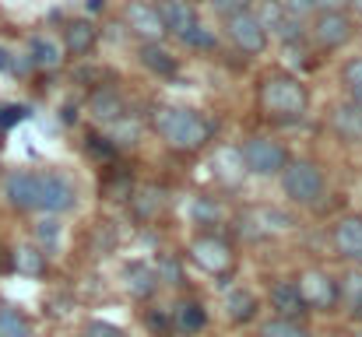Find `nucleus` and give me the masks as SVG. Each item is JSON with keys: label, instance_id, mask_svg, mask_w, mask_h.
Returning a JSON list of instances; mask_svg holds the SVG:
<instances>
[{"label": "nucleus", "instance_id": "58836bf2", "mask_svg": "<svg viewBox=\"0 0 362 337\" xmlns=\"http://www.w3.org/2000/svg\"><path fill=\"white\" fill-rule=\"evenodd\" d=\"M85 337H127L117 327V324H106V320H92L88 327H85Z\"/></svg>", "mask_w": 362, "mask_h": 337}, {"label": "nucleus", "instance_id": "a18cd8bd", "mask_svg": "<svg viewBox=\"0 0 362 337\" xmlns=\"http://www.w3.org/2000/svg\"><path fill=\"white\" fill-rule=\"evenodd\" d=\"M359 313H362V309H359Z\"/></svg>", "mask_w": 362, "mask_h": 337}, {"label": "nucleus", "instance_id": "79ce46f5", "mask_svg": "<svg viewBox=\"0 0 362 337\" xmlns=\"http://www.w3.org/2000/svg\"><path fill=\"white\" fill-rule=\"evenodd\" d=\"M85 7H88V11H92V14H95V11H106V0H88V4H85Z\"/></svg>", "mask_w": 362, "mask_h": 337}, {"label": "nucleus", "instance_id": "aec40b11", "mask_svg": "<svg viewBox=\"0 0 362 337\" xmlns=\"http://www.w3.org/2000/svg\"><path fill=\"white\" fill-rule=\"evenodd\" d=\"M95 42H99V28L92 21H71L67 32H64V46L74 57H88L95 49Z\"/></svg>", "mask_w": 362, "mask_h": 337}, {"label": "nucleus", "instance_id": "39448f33", "mask_svg": "<svg viewBox=\"0 0 362 337\" xmlns=\"http://www.w3.org/2000/svg\"><path fill=\"white\" fill-rule=\"evenodd\" d=\"M78 204V190L60 172H35V211L64 215Z\"/></svg>", "mask_w": 362, "mask_h": 337}, {"label": "nucleus", "instance_id": "4c0bfd02", "mask_svg": "<svg viewBox=\"0 0 362 337\" xmlns=\"http://www.w3.org/2000/svg\"><path fill=\"white\" fill-rule=\"evenodd\" d=\"M113 151H117V148H113L110 137H99V134L88 137V155H92V158H113Z\"/></svg>", "mask_w": 362, "mask_h": 337}, {"label": "nucleus", "instance_id": "7ed1b4c3", "mask_svg": "<svg viewBox=\"0 0 362 337\" xmlns=\"http://www.w3.org/2000/svg\"><path fill=\"white\" fill-rule=\"evenodd\" d=\"M281 176V190H285V197L288 201H296V204H303V208H313V204H320V197H324V172L313 165V162H292L288 158V165L278 172Z\"/></svg>", "mask_w": 362, "mask_h": 337}, {"label": "nucleus", "instance_id": "7c9ffc66", "mask_svg": "<svg viewBox=\"0 0 362 337\" xmlns=\"http://www.w3.org/2000/svg\"><path fill=\"white\" fill-rule=\"evenodd\" d=\"M144 331L151 337H173L176 331H173V317H169V309H148L144 313Z\"/></svg>", "mask_w": 362, "mask_h": 337}, {"label": "nucleus", "instance_id": "4468645a", "mask_svg": "<svg viewBox=\"0 0 362 337\" xmlns=\"http://www.w3.org/2000/svg\"><path fill=\"white\" fill-rule=\"evenodd\" d=\"M88 112H92L95 123L113 126V123H120L127 116V102H123V95L117 88H95L92 99H88Z\"/></svg>", "mask_w": 362, "mask_h": 337}, {"label": "nucleus", "instance_id": "37998d69", "mask_svg": "<svg viewBox=\"0 0 362 337\" xmlns=\"http://www.w3.org/2000/svg\"><path fill=\"white\" fill-rule=\"evenodd\" d=\"M349 7H356V14H359V18H362V0H352Z\"/></svg>", "mask_w": 362, "mask_h": 337}, {"label": "nucleus", "instance_id": "49530a36", "mask_svg": "<svg viewBox=\"0 0 362 337\" xmlns=\"http://www.w3.org/2000/svg\"><path fill=\"white\" fill-rule=\"evenodd\" d=\"M334 337H338V334H334Z\"/></svg>", "mask_w": 362, "mask_h": 337}, {"label": "nucleus", "instance_id": "c85d7f7f", "mask_svg": "<svg viewBox=\"0 0 362 337\" xmlns=\"http://www.w3.org/2000/svg\"><path fill=\"white\" fill-rule=\"evenodd\" d=\"M260 337H313V334H310V327L303 320H281V317H274V320H267L260 327Z\"/></svg>", "mask_w": 362, "mask_h": 337}, {"label": "nucleus", "instance_id": "473e14b6", "mask_svg": "<svg viewBox=\"0 0 362 337\" xmlns=\"http://www.w3.org/2000/svg\"><path fill=\"white\" fill-rule=\"evenodd\" d=\"M341 81H345V88H349V99L362 106V57H359V60H349V64H345Z\"/></svg>", "mask_w": 362, "mask_h": 337}, {"label": "nucleus", "instance_id": "9b49d317", "mask_svg": "<svg viewBox=\"0 0 362 337\" xmlns=\"http://www.w3.org/2000/svg\"><path fill=\"white\" fill-rule=\"evenodd\" d=\"M267 299H271L274 317H281V320H303V317L310 313V306H306V299H303V292H299V285H296L292 278L274 281Z\"/></svg>", "mask_w": 362, "mask_h": 337}, {"label": "nucleus", "instance_id": "5701e85b", "mask_svg": "<svg viewBox=\"0 0 362 337\" xmlns=\"http://www.w3.org/2000/svg\"><path fill=\"white\" fill-rule=\"evenodd\" d=\"M130 208H134V215L141 218V222H151L158 211H162V204H165V194L158 190V187H137V190H130Z\"/></svg>", "mask_w": 362, "mask_h": 337}, {"label": "nucleus", "instance_id": "ea45409f", "mask_svg": "<svg viewBox=\"0 0 362 337\" xmlns=\"http://www.w3.org/2000/svg\"><path fill=\"white\" fill-rule=\"evenodd\" d=\"M25 116H28L25 106H4V110H0V126H4V130H11V126H14V123H21Z\"/></svg>", "mask_w": 362, "mask_h": 337}, {"label": "nucleus", "instance_id": "a878e982", "mask_svg": "<svg viewBox=\"0 0 362 337\" xmlns=\"http://www.w3.org/2000/svg\"><path fill=\"white\" fill-rule=\"evenodd\" d=\"M226 309H229V320L233 324H250L257 317V295L246 292V288H236V292H229Z\"/></svg>", "mask_w": 362, "mask_h": 337}, {"label": "nucleus", "instance_id": "6e6552de", "mask_svg": "<svg viewBox=\"0 0 362 337\" xmlns=\"http://www.w3.org/2000/svg\"><path fill=\"white\" fill-rule=\"evenodd\" d=\"M299 292L310 306V313H334L338 302H341V292H338V281L327 274V271H306L299 281Z\"/></svg>", "mask_w": 362, "mask_h": 337}, {"label": "nucleus", "instance_id": "9d476101", "mask_svg": "<svg viewBox=\"0 0 362 337\" xmlns=\"http://www.w3.org/2000/svg\"><path fill=\"white\" fill-rule=\"evenodd\" d=\"M226 35L233 39L236 49L250 53V57H257V53L267 49V32L260 28V21L253 18V11H243V14L226 18Z\"/></svg>", "mask_w": 362, "mask_h": 337}, {"label": "nucleus", "instance_id": "423d86ee", "mask_svg": "<svg viewBox=\"0 0 362 337\" xmlns=\"http://www.w3.org/2000/svg\"><path fill=\"white\" fill-rule=\"evenodd\" d=\"M306 32L317 49H341L356 35V25L345 11H317L313 21H306Z\"/></svg>", "mask_w": 362, "mask_h": 337}, {"label": "nucleus", "instance_id": "f8f14e48", "mask_svg": "<svg viewBox=\"0 0 362 337\" xmlns=\"http://www.w3.org/2000/svg\"><path fill=\"white\" fill-rule=\"evenodd\" d=\"M123 18H127L130 32L141 35L144 42H158V39L165 35V28H162V21H158V11H155V4H148V0H130L127 11H123Z\"/></svg>", "mask_w": 362, "mask_h": 337}, {"label": "nucleus", "instance_id": "a211bd4d", "mask_svg": "<svg viewBox=\"0 0 362 337\" xmlns=\"http://www.w3.org/2000/svg\"><path fill=\"white\" fill-rule=\"evenodd\" d=\"M331 126H334V134L341 137V141H349V144H362V106L359 102H341V106H334L331 112Z\"/></svg>", "mask_w": 362, "mask_h": 337}, {"label": "nucleus", "instance_id": "ddd939ff", "mask_svg": "<svg viewBox=\"0 0 362 337\" xmlns=\"http://www.w3.org/2000/svg\"><path fill=\"white\" fill-rule=\"evenodd\" d=\"M155 11H158L162 28H165L169 35H176V39H180L187 28L197 25V7H194L190 0H158Z\"/></svg>", "mask_w": 362, "mask_h": 337}, {"label": "nucleus", "instance_id": "4be33fe9", "mask_svg": "<svg viewBox=\"0 0 362 337\" xmlns=\"http://www.w3.org/2000/svg\"><path fill=\"white\" fill-rule=\"evenodd\" d=\"M141 64H144L151 74H158V78H173V74L180 71L176 57H173L165 46H158V42H141Z\"/></svg>", "mask_w": 362, "mask_h": 337}, {"label": "nucleus", "instance_id": "2f4dec72", "mask_svg": "<svg viewBox=\"0 0 362 337\" xmlns=\"http://www.w3.org/2000/svg\"><path fill=\"white\" fill-rule=\"evenodd\" d=\"M338 292H341V302H349L359 313L362 309V271H352L345 281H338Z\"/></svg>", "mask_w": 362, "mask_h": 337}, {"label": "nucleus", "instance_id": "f03ea898", "mask_svg": "<svg viewBox=\"0 0 362 337\" xmlns=\"http://www.w3.org/2000/svg\"><path fill=\"white\" fill-rule=\"evenodd\" d=\"M260 106L267 110V116H278V119H303V112L310 106V92L292 74H267L260 81Z\"/></svg>", "mask_w": 362, "mask_h": 337}, {"label": "nucleus", "instance_id": "1a4fd4ad", "mask_svg": "<svg viewBox=\"0 0 362 337\" xmlns=\"http://www.w3.org/2000/svg\"><path fill=\"white\" fill-rule=\"evenodd\" d=\"M253 18L260 21V28L264 32H271L274 39H281L285 46H296V42H303L306 39V25L303 21H296V18H288L274 0H260L257 4V11H253Z\"/></svg>", "mask_w": 362, "mask_h": 337}, {"label": "nucleus", "instance_id": "a19ab883", "mask_svg": "<svg viewBox=\"0 0 362 337\" xmlns=\"http://www.w3.org/2000/svg\"><path fill=\"white\" fill-rule=\"evenodd\" d=\"M349 4L352 0H313L317 11H349Z\"/></svg>", "mask_w": 362, "mask_h": 337}, {"label": "nucleus", "instance_id": "2eb2a0df", "mask_svg": "<svg viewBox=\"0 0 362 337\" xmlns=\"http://www.w3.org/2000/svg\"><path fill=\"white\" fill-rule=\"evenodd\" d=\"M334 249L349 260V264H356L362 267V218H341V222L334 225Z\"/></svg>", "mask_w": 362, "mask_h": 337}, {"label": "nucleus", "instance_id": "20e7f679", "mask_svg": "<svg viewBox=\"0 0 362 337\" xmlns=\"http://www.w3.org/2000/svg\"><path fill=\"white\" fill-rule=\"evenodd\" d=\"M236 155H240L243 169L253 176H278L288 165V151L274 137H246Z\"/></svg>", "mask_w": 362, "mask_h": 337}, {"label": "nucleus", "instance_id": "412c9836", "mask_svg": "<svg viewBox=\"0 0 362 337\" xmlns=\"http://www.w3.org/2000/svg\"><path fill=\"white\" fill-rule=\"evenodd\" d=\"M11 267H14L18 274H25V278H42V274L49 271V260H46V253H42L39 246L25 242V246H18V249L11 253Z\"/></svg>", "mask_w": 362, "mask_h": 337}, {"label": "nucleus", "instance_id": "393cba45", "mask_svg": "<svg viewBox=\"0 0 362 337\" xmlns=\"http://www.w3.org/2000/svg\"><path fill=\"white\" fill-rule=\"evenodd\" d=\"M32 334H35L32 320H28L18 306L0 302V337H32Z\"/></svg>", "mask_w": 362, "mask_h": 337}, {"label": "nucleus", "instance_id": "cd10ccee", "mask_svg": "<svg viewBox=\"0 0 362 337\" xmlns=\"http://www.w3.org/2000/svg\"><path fill=\"white\" fill-rule=\"evenodd\" d=\"M180 42H183L187 49H201V53H215V49H218V35H215L211 28H204L201 21H197L194 28H187V32L180 35Z\"/></svg>", "mask_w": 362, "mask_h": 337}, {"label": "nucleus", "instance_id": "e433bc0d", "mask_svg": "<svg viewBox=\"0 0 362 337\" xmlns=\"http://www.w3.org/2000/svg\"><path fill=\"white\" fill-rule=\"evenodd\" d=\"M208 4H211V11L222 14V18H233V14L250 11V0H208Z\"/></svg>", "mask_w": 362, "mask_h": 337}, {"label": "nucleus", "instance_id": "c9c22d12", "mask_svg": "<svg viewBox=\"0 0 362 337\" xmlns=\"http://www.w3.org/2000/svg\"><path fill=\"white\" fill-rule=\"evenodd\" d=\"M106 197H113V201H127L130 197V190H134V183H130V176L127 172H117L113 179H106Z\"/></svg>", "mask_w": 362, "mask_h": 337}, {"label": "nucleus", "instance_id": "72a5a7b5", "mask_svg": "<svg viewBox=\"0 0 362 337\" xmlns=\"http://www.w3.org/2000/svg\"><path fill=\"white\" fill-rule=\"evenodd\" d=\"M274 4H278V7H281V11L288 14V18H296V21H303V25H306V21H310V18L317 14V7H313V0H274Z\"/></svg>", "mask_w": 362, "mask_h": 337}, {"label": "nucleus", "instance_id": "f3484780", "mask_svg": "<svg viewBox=\"0 0 362 337\" xmlns=\"http://www.w3.org/2000/svg\"><path fill=\"white\" fill-rule=\"evenodd\" d=\"M4 197L18 211H35V172H11L4 179Z\"/></svg>", "mask_w": 362, "mask_h": 337}, {"label": "nucleus", "instance_id": "6ab92c4d", "mask_svg": "<svg viewBox=\"0 0 362 337\" xmlns=\"http://www.w3.org/2000/svg\"><path fill=\"white\" fill-rule=\"evenodd\" d=\"M123 285H127L130 299H151V295L158 292V278H155L151 264H144V260H134V264L123 271Z\"/></svg>", "mask_w": 362, "mask_h": 337}, {"label": "nucleus", "instance_id": "c03bdc74", "mask_svg": "<svg viewBox=\"0 0 362 337\" xmlns=\"http://www.w3.org/2000/svg\"><path fill=\"white\" fill-rule=\"evenodd\" d=\"M352 337H362V331H359V334H352Z\"/></svg>", "mask_w": 362, "mask_h": 337}, {"label": "nucleus", "instance_id": "dca6fc26", "mask_svg": "<svg viewBox=\"0 0 362 337\" xmlns=\"http://www.w3.org/2000/svg\"><path fill=\"white\" fill-rule=\"evenodd\" d=\"M169 317H173V331L176 334H201L208 327V309L197 299H180L169 309Z\"/></svg>", "mask_w": 362, "mask_h": 337}, {"label": "nucleus", "instance_id": "0eeeda50", "mask_svg": "<svg viewBox=\"0 0 362 337\" xmlns=\"http://www.w3.org/2000/svg\"><path fill=\"white\" fill-rule=\"evenodd\" d=\"M190 260L197 267H204L208 274H229L233 264H236V253H233V246L222 235L208 232V235H197L190 242Z\"/></svg>", "mask_w": 362, "mask_h": 337}, {"label": "nucleus", "instance_id": "b1692460", "mask_svg": "<svg viewBox=\"0 0 362 337\" xmlns=\"http://www.w3.org/2000/svg\"><path fill=\"white\" fill-rule=\"evenodd\" d=\"M60 46L49 39V35H32L28 42V64L39 67V71H57L60 67Z\"/></svg>", "mask_w": 362, "mask_h": 337}, {"label": "nucleus", "instance_id": "c756f323", "mask_svg": "<svg viewBox=\"0 0 362 337\" xmlns=\"http://www.w3.org/2000/svg\"><path fill=\"white\" fill-rule=\"evenodd\" d=\"M35 246L42 253H53L60 246V222L57 218H42V222L35 225Z\"/></svg>", "mask_w": 362, "mask_h": 337}, {"label": "nucleus", "instance_id": "bb28decb", "mask_svg": "<svg viewBox=\"0 0 362 337\" xmlns=\"http://www.w3.org/2000/svg\"><path fill=\"white\" fill-rule=\"evenodd\" d=\"M158 285H169V288H180L183 285V260L176 253H158V260L151 264Z\"/></svg>", "mask_w": 362, "mask_h": 337}, {"label": "nucleus", "instance_id": "f257e3e1", "mask_svg": "<svg viewBox=\"0 0 362 337\" xmlns=\"http://www.w3.org/2000/svg\"><path fill=\"white\" fill-rule=\"evenodd\" d=\"M151 123L165 137L169 148L187 151V155L204 151L211 144V137H215V123L204 112L187 110V106H158L155 116H151Z\"/></svg>", "mask_w": 362, "mask_h": 337}, {"label": "nucleus", "instance_id": "f704fd0d", "mask_svg": "<svg viewBox=\"0 0 362 337\" xmlns=\"http://www.w3.org/2000/svg\"><path fill=\"white\" fill-rule=\"evenodd\" d=\"M194 218H197V225H215L222 218V208L211 197H197L194 201Z\"/></svg>", "mask_w": 362, "mask_h": 337}]
</instances>
